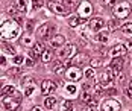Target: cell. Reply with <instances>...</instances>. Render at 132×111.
<instances>
[{
	"label": "cell",
	"instance_id": "obj_12",
	"mask_svg": "<svg viewBox=\"0 0 132 111\" xmlns=\"http://www.w3.org/2000/svg\"><path fill=\"white\" fill-rule=\"evenodd\" d=\"M55 88H56V84L52 82L50 79H46V81H43V84H41V93L43 94L52 93V91H55Z\"/></svg>",
	"mask_w": 132,
	"mask_h": 111
},
{
	"label": "cell",
	"instance_id": "obj_33",
	"mask_svg": "<svg viewBox=\"0 0 132 111\" xmlns=\"http://www.w3.org/2000/svg\"><path fill=\"white\" fill-rule=\"evenodd\" d=\"M35 81H34V78H30V76H27V78H23V81H21V84L24 85V87H27L29 84H34Z\"/></svg>",
	"mask_w": 132,
	"mask_h": 111
},
{
	"label": "cell",
	"instance_id": "obj_41",
	"mask_svg": "<svg viewBox=\"0 0 132 111\" xmlns=\"http://www.w3.org/2000/svg\"><path fill=\"white\" fill-rule=\"evenodd\" d=\"M26 30H27V32H30V30H32V21H29V23H27Z\"/></svg>",
	"mask_w": 132,
	"mask_h": 111
},
{
	"label": "cell",
	"instance_id": "obj_8",
	"mask_svg": "<svg viewBox=\"0 0 132 111\" xmlns=\"http://www.w3.org/2000/svg\"><path fill=\"white\" fill-rule=\"evenodd\" d=\"M80 76H82V72L79 70V67H75V66H71L65 72V78L68 81H79Z\"/></svg>",
	"mask_w": 132,
	"mask_h": 111
},
{
	"label": "cell",
	"instance_id": "obj_23",
	"mask_svg": "<svg viewBox=\"0 0 132 111\" xmlns=\"http://www.w3.org/2000/svg\"><path fill=\"white\" fill-rule=\"evenodd\" d=\"M52 56H53L52 49H49V50H44V53H43V56H41V61H43V62H50Z\"/></svg>",
	"mask_w": 132,
	"mask_h": 111
},
{
	"label": "cell",
	"instance_id": "obj_16",
	"mask_svg": "<svg viewBox=\"0 0 132 111\" xmlns=\"http://www.w3.org/2000/svg\"><path fill=\"white\" fill-rule=\"evenodd\" d=\"M84 62H87V55H85V53H76V55L71 58V64H73L75 67H79Z\"/></svg>",
	"mask_w": 132,
	"mask_h": 111
},
{
	"label": "cell",
	"instance_id": "obj_22",
	"mask_svg": "<svg viewBox=\"0 0 132 111\" xmlns=\"http://www.w3.org/2000/svg\"><path fill=\"white\" fill-rule=\"evenodd\" d=\"M56 102H58V100H56L55 96H47L44 99V105H46L47 108H53V107L56 105Z\"/></svg>",
	"mask_w": 132,
	"mask_h": 111
},
{
	"label": "cell",
	"instance_id": "obj_45",
	"mask_svg": "<svg viewBox=\"0 0 132 111\" xmlns=\"http://www.w3.org/2000/svg\"><path fill=\"white\" fill-rule=\"evenodd\" d=\"M32 111H43V108H41V107H34Z\"/></svg>",
	"mask_w": 132,
	"mask_h": 111
},
{
	"label": "cell",
	"instance_id": "obj_1",
	"mask_svg": "<svg viewBox=\"0 0 132 111\" xmlns=\"http://www.w3.org/2000/svg\"><path fill=\"white\" fill-rule=\"evenodd\" d=\"M21 29L15 21H3L2 23V38L5 40H17L20 37Z\"/></svg>",
	"mask_w": 132,
	"mask_h": 111
},
{
	"label": "cell",
	"instance_id": "obj_15",
	"mask_svg": "<svg viewBox=\"0 0 132 111\" xmlns=\"http://www.w3.org/2000/svg\"><path fill=\"white\" fill-rule=\"evenodd\" d=\"M8 96H15L18 99V93H17L15 87H12V85H5L2 88V97H8Z\"/></svg>",
	"mask_w": 132,
	"mask_h": 111
},
{
	"label": "cell",
	"instance_id": "obj_10",
	"mask_svg": "<svg viewBox=\"0 0 132 111\" xmlns=\"http://www.w3.org/2000/svg\"><path fill=\"white\" fill-rule=\"evenodd\" d=\"M103 25H105V21L100 18V17H96V18H91L90 20V23H88V26H90V29H91L93 32H100L102 30V28H103Z\"/></svg>",
	"mask_w": 132,
	"mask_h": 111
},
{
	"label": "cell",
	"instance_id": "obj_21",
	"mask_svg": "<svg viewBox=\"0 0 132 111\" xmlns=\"http://www.w3.org/2000/svg\"><path fill=\"white\" fill-rule=\"evenodd\" d=\"M108 38H109V32L105 30V29H102V30L96 35V41H99V43H106Z\"/></svg>",
	"mask_w": 132,
	"mask_h": 111
},
{
	"label": "cell",
	"instance_id": "obj_25",
	"mask_svg": "<svg viewBox=\"0 0 132 111\" xmlns=\"http://www.w3.org/2000/svg\"><path fill=\"white\" fill-rule=\"evenodd\" d=\"M80 99H82L84 102L90 104V102L93 100V96L90 94V93H88V91H87V90H84V91H82V94H80Z\"/></svg>",
	"mask_w": 132,
	"mask_h": 111
},
{
	"label": "cell",
	"instance_id": "obj_19",
	"mask_svg": "<svg viewBox=\"0 0 132 111\" xmlns=\"http://www.w3.org/2000/svg\"><path fill=\"white\" fill-rule=\"evenodd\" d=\"M109 67L114 70L116 73L121 72V69H123V59H121V58H112V62H111Z\"/></svg>",
	"mask_w": 132,
	"mask_h": 111
},
{
	"label": "cell",
	"instance_id": "obj_46",
	"mask_svg": "<svg viewBox=\"0 0 132 111\" xmlns=\"http://www.w3.org/2000/svg\"><path fill=\"white\" fill-rule=\"evenodd\" d=\"M125 46H126V49H129V50H131V49H132V43H126Z\"/></svg>",
	"mask_w": 132,
	"mask_h": 111
},
{
	"label": "cell",
	"instance_id": "obj_7",
	"mask_svg": "<svg viewBox=\"0 0 132 111\" xmlns=\"http://www.w3.org/2000/svg\"><path fill=\"white\" fill-rule=\"evenodd\" d=\"M76 50H78L76 44H65L64 49L59 52V56H61V58H73V56L78 53Z\"/></svg>",
	"mask_w": 132,
	"mask_h": 111
},
{
	"label": "cell",
	"instance_id": "obj_32",
	"mask_svg": "<svg viewBox=\"0 0 132 111\" xmlns=\"http://www.w3.org/2000/svg\"><path fill=\"white\" fill-rule=\"evenodd\" d=\"M102 66V61L99 59V58H93L91 59V67L94 69V67H100Z\"/></svg>",
	"mask_w": 132,
	"mask_h": 111
},
{
	"label": "cell",
	"instance_id": "obj_26",
	"mask_svg": "<svg viewBox=\"0 0 132 111\" xmlns=\"http://www.w3.org/2000/svg\"><path fill=\"white\" fill-rule=\"evenodd\" d=\"M84 111H97V100H96V99H93L91 102L88 104V107H87V108H84Z\"/></svg>",
	"mask_w": 132,
	"mask_h": 111
},
{
	"label": "cell",
	"instance_id": "obj_38",
	"mask_svg": "<svg viewBox=\"0 0 132 111\" xmlns=\"http://www.w3.org/2000/svg\"><path fill=\"white\" fill-rule=\"evenodd\" d=\"M21 62H23V56H20V55L14 56V64H21Z\"/></svg>",
	"mask_w": 132,
	"mask_h": 111
},
{
	"label": "cell",
	"instance_id": "obj_30",
	"mask_svg": "<svg viewBox=\"0 0 132 111\" xmlns=\"http://www.w3.org/2000/svg\"><path fill=\"white\" fill-rule=\"evenodd\" d=\"M108 26H109V30H116V29L119 28V21L117 20H109Z\"/></svg>",
	"mask_w": 132,
	"mask_h": 111
},
{
	"label": "cell",
	"instance_id": "obj_17",
	"mask_svg": "<svg viewBox=\"0 0 132 111\" xmlns=\"http://www.w3.org/2000/svg\"><path fill=\"white\" fill-rule=\"evenodd\" d=\"M53 72H55V75H65L67 64L65 62H61V61H56L55 66H53Z\"/></svg>",
	"mask_w": 132,
	"mask_h": 111
},
{
	"label": "cell",
	"instance_id": "obj_14",
	"mask_svg": "<svg viewBox=\"0 0 132 111\" xmlns=\"http://www.w3.org/2000/svg\"><path fill=\"white\" fill-rule=\"evenodd\" d=\"M126 50H128V49H126V46H125V44H117V46H114V47L111 49V52H109V53H111L112 58H120L121 55H125V53H126Z\"/></svg>",
	"mask_w": 132,
	"mask_h": 111
},
{
	"label": "cell",
	"instance_id": "obj_39",
	"mask_svg": "<svg viewBox=\"0 0 132 111\" xmlns=\"http://www.w3.org/2000/svg\"><path fill=\"white\" fill-rule=\"evenodd\" d=\"M125 94H126V96L129 97V99H132V88H131V87L125 90Z\"/></svg>",
	"mask_w": 132,
	"mask_h": 111
},
{
	"label": "cell",
	"instance_id": "obj_28",
	"mask_svg": "<svg viewBox=\"0 0 132 111\" xmlns=\"http://www.w3.org/2000/svg\"><path fill=\"white\" fill-rule=\"evenodd\" d=\"M123 32L126 34V35H132V23H125L123 25Z\"/></svg>",
	"mask_w": 132,
	"mask_h": 111
},
{
	"label": "cell",
	"instance_id": "obj_24",
	"mask_svg": "<svg viewBox=\"0 0 132 111\" xmlns=\"http://www.w3.org/2000/svg\"><path fill=\"white\" fill-rule=\"evenodd\" d=\"M2 50H5L6 53H11V55H15V49L12 46H9L8 43H3L2 41Z\"/></svg>",
	"mask_w": 132,
	"mask_h": 111
},
{
	"label": "cell",
	"instance_id": "obj_47",
	"mask_svg": "<svg viewBox=\"0 0 132 111\" xmlns=\"http://www.w3.org/2000/svg\"><path fill=\"white\" fill-rule=\"evenodd\" d=\"M131 88H132V82H131Z\"/></svg>",
	"mask_w": 132,
	"mask_h": 111
},
{
	"label": "cell",
	"instance_id": "obj_27",
	"mask_svg": "<svg viewBox=\"0 0 132 111\" xmlns=\"http://www.w3.org/2000/svg\"><path fill=\"white\" fill-rule=\"evenodd\" d=\"M34 90H35V82L29 84L27 87H24V94H26V96H30V94L34 93Z\"/></svg>",
	"mask_w": 132,
	"mask_h": 111
},
{
	"label": "cell",
	"instance_id": "obj_35",
	"mask_svg": "<svg viewBox=\"0 0 132 111\" xmlns=\"http://www.w3.org/2000/svg\"><path fill=\"white\" fill-rule=\"evenodd\" d=\"M84 75L88 78V79H91V78H94V70H93V67L91 69H87L85 72H84Z\"/></svg>",
	"mask_w": 132,
	"mask_h": 111
},
{
	"label": "cell",
	"instance_id": "obj_44",
	"mask_svg": "<svg viewBox=\"0 0 132 111\" xmlns=\"http://www.w3.org/2000/svg\"><path fill=\"white\" fill-rule=\"evenodd\" d=\"M82 87H84V90H88V88H90V87H91V85H90V84L87 82V84H84V85H82Z\"/></svg>",
	"mask_w": 132,
	"mask_h": 111
},
{
	"label": "cell",
	"instance_id": "obj_20",
	"mask_svg": "<svg viewBox=\"0 0 132 111\" xmlns=\"http://www.w3.org/2000/svg\"><path fill=\"white\" fill-rule=\"evenodd\" d=\"M87 23V18H82V17H71L70 20H68V25L71 26V28H78L80 25H85Z\"/></svg>",
	"mask_w": 132,
	"mask_h": 111
},
{
	"label": "cell",
	"instance_id": "obj_13",
	"mask_svg": "<svg viewBox=\"0 0 132 111\" xmlns=\"http://www.w3.org/2000/svg\"><path fill=\"white\" fill-rule=\"evenodd\" d=\"M65 44V37L64 35H55L50 38V46L53 49H59V47H64Z\"/></svg>",
	"mask_w": 132,
	"mask_h": 111
},
{
	"label": "cell",
	"instance_id": "obj_29",
	"mask_svg": "<svg viewBox=\"0 0 132 111\" xmlns=\"http://www.w3.org/2000/svg\"><path fill=\"white\" fill-rule=\"evenodd\" d=\"M67 110H73V102L71 100H64L62 102V111H67Z\"/></svg>",
	"mask_w": 132,
	"mask_h": 111
},
{
	"label": "cell",
	"instance_id": "obj_9",
	"mask_svg": "<svg viewBox=\"0 0 132 111\" xmlns=\"http://www.w3.org/2000/svg\"><path fill=\"white\" fill-rule=\"evenodd\" d=\"M120 102H117L116 99H108L102 105V111H120Z\"/></svg>",
	"mask_w": 132,
	"mask_h": 111
},
{
	"label": "cell",
	"instance_id": "obj_43",
	"mask_svg": "<svg viewBox=\"0 0 132 111\" xmlns=\"http://www.w3.org/2000/svg\"><path fill=\"white\" fill-rule=\"evenodd\" d=\"M0 62H2V66H3V64L6 62V58H5V56H3V55H2V58H0Z\"/></svg>",
	"mask_w": 132,
	"mask_h": 111
},
{
	"label": "cell",
	"instance_id": "obj_5",
	"mask_svg": "<svg viewBox=\"0 0 132 111\" xmlns=\"http://www.w3.org/2000/svg\"><path fill=\"white\" fill-rule=\"evenodd\" d=\"M2 104L5 107V110L8 111H15L20 105V99H14V97H2Z\"/></svg>",
	"mask_w": 132,
	"mask_h": 111
},
{
	"label": "cell",
	"instance_id": "obj_34",
	"mask_svg": "<svg viewBox=\"0 0 132 111\" xmlns=\"http://www.w3.org/2000/svg\"><path fill=\"white\" fill-rule=\"evenodd\" d=\"M103 2H105V5L108 8H116V5H117L119 0H103Z\"/></svg>",
	"mask_w": 132,
	"mask_h": 111
},
{
	"label": "cell",
	"instance_id": "obj_6",
	"mask_svg": "<svg viewBox=\"0 0 132 111\" xmlns=\"http://www.w3.org/2000/svg\"><path fill=\"white\" fill-rule=\"evenodd\" d=\"M91 12H93V6H91L90 2H82L79 6H78V14H79L82 18H88Z\"/></svg>",
	"mask_w": 132,
	"mask_h": 111
},
{
	"label": "cell",
	"instance_id": "obj_37",
	"mask_svg": "<svg viewBox=\"0 0 132 111\" xmlns=\"http://www.w3.org/2000/svg\"><path fill=\"white\" fill-rule=\"evenodd\" d=\"M67 93L75 94V93H76V87H75V85H71V84H70V85H67Z\"/></svg>",
	"mask_w": 132,
	"mask_h": 111
},
{
	"label": "cell",
	"instance_id": "obj_3",
	"mask_svg": "<svg viewBox=\"0 0 132 111\" xmlns=\"http://www.w3.org/2000/svg\"><path fill=\"white\" fill-rule=\"evenodd\" d=\"M53 32H55V26L53 25H49V23H44V25H41L38 30H37V35H38V38H52L53 37Z\"/></svg>",
	"mask_w": 132,
	"mask_h": 111
},
{
	"label": "cell",
	"instance_id": "obj_36",
	"mask_svg": "<svg viewBox=\"0 0 132 111\" xmlns=\"http://www.w3.org/2000/svg\"><path fill=\"white\" fill-rule=\"evenodd\" d=\"M20 73V69L18 67H14V69L8 70V75H11V76H15V75H18Z\"/></svg>",
	"mask_w": 132,
	"mask_h": 111
},
{
	"label": "cell",
	"instance_id": "obj_40",
	"mask_svg": "<svg viewBox=\"0 0 132 111\" xmlns=\"http://www.w3.org/2000/svg\"><path fill=\"white\" fill-rule=\"evenodd\" d=\"M26 64L29 66V67H32V66H34V59H30V58H27V59H26Z\"/></svg>",
	"mask_w": 132,
	"mask_h": 111
},
{
	"label": "cell",
	"instance_id": "obj_31",
	"mask_svg": "<svg viewBox=\"0 0 132 111\" xmlns=\"http://www.w3.org/2000/svg\"><path fill=\"white\" fill-rule=\"evenodd\" d=\"M43 5H44L43 0H32V6H34V9H40Z\"/></svg>",
	"mask_w": 132,
	"mask_h": 111
},
{
	"label": "cell",
	"instance_id": "obj_42",
	"mask_svg": "<svg viewBox=\"0 0 132 111\" xmlns=\"http://www.w3.org/2000/svg\"><path fill=\"white\" fill-rule=\"evenodd\" d=\"M23 43H24V44H30V43H32V40H30V38H24V40H23Z\"/></svg>",
	"mask_w": 132,
	"mask_h": 111
},
{
	"label": "cell",
	"instance_id": "obj_11",
	"mask_svg": "<svg viewBox=\"0 0 132 111\" xmlns=\"http://www.w3.org/2000/svg\"><path fill=\"white\" fill-rule=\"evenodd\" d=\"M44 44L43 43H35L34 46H32V49H30V56L34 58V59H37V58H40V56H43V53H44Z\"/></svg>",
	"mask_w": 132,
	"mask_h": 111
},
{
	"label": "cell",
	"instance_id": "obj_2",
	"mask_svg": "<svg viewBox=\"0 0 132 111\" xmlns=\"http://www.w3.org/2000/svg\"><path fill=\"white\" fill-rule=\"evenodd\" d=\"M114 14L117 15V18H125L131 14V5L128 2H120L114 8Z\"/></svg>",
	"mask_w": 132,
	"mask_h": 111
},
{
	"label": "cell",
	"instance_id": "obj_4",
	"mask_svg": "<svg viewBox=\"0 0 132 111\" xmlns=\"http://www.w3.org/2000/svg\"><path fill=\"white\" fill-rule=\"evenodd\" d=\"M47 6H49L50 11H53L55 14H58V15H67L68 12H70V9H68L67 6L58 3V2H52V0H50V2L47 3Z\"/></svg>",
	"mask_w": 132,
	"mask_h": 111
},
{
	"label": "cell",
	"instance_id": "obj_18",
	"mask_svg": "<svg viewBox=\"0 0 132 111\" xmlns=\"http://www.w3.org/2000/svg\"><path fill=\"white\" fill-rule=\"evenodd\" d=\"M14 8L18 12H26L27 11V0H14Z\"/></svg>",
	"mask_w": 132,
	"mask_h": 111
}]
</instances>
